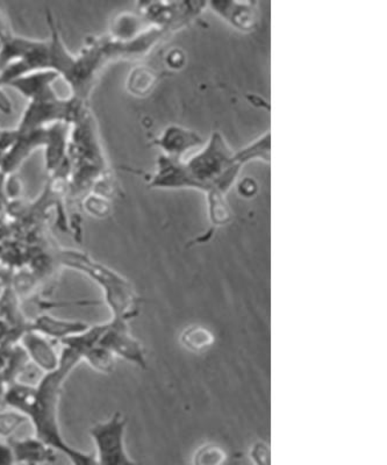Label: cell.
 Instances as JSON below:
<instances>
[{
  "label": "cell",
  "mask_w": 387,
  "mask_h": 465,
  "mask_svg": "<svg viewBox=\"0 0 387 465\" xmlns=\"http://www.w3.org/2000/svg\"><path fill=\"white\" fill-rule=\"evenodd\" d=\"M235 155L216 133L208 147L193 160L182 164L173 157H161L151 183L156 188L194 186L212 193H226L240 168Z\"/></svg>",
  "instance_id": "cell-1"
},
{
  "label": "cell",
  "mask_w": 387,
  "mask_h": 465,
  "mask_svg": "<svg viewBox=\"0 0 387 465\" xmlns=\"http://www.w3.org/2000/svg\"><path fill=\"white\" fill-rule=\"evenodd\" d=\"M56 74L40 72L24 74L7 82L5 86L19 91L27 99L28 104L15 132L19 134L55 124H66L72 126L79 119L89 114V103L72 97L60 98L54 91Z\"/></svg>",
  "instance_id": "cell-2"
},
{
  "label": "cell",
  "mask_w": 387,
  "mask_h": 465,
  "mask_svg": "<svg viewBox=\"0 0 387 465\" xmlns=\"http://www.w3.org/2000/svg\"><path fill=\"white\" fill-rule=\"evenodd\" d=\"M81 361L79 352L64 346L57 368L45 372L39 383L35 384V397L25 413L28 421L32 422L35 438L62 454L70 444L64 441L58 425V404L66 378Z\"/></svg>",
  "instance_id": "cell-3"
},
{
  "label": "cell",
  "mask_w": 387,
  "mask_h": 465,
  "mask_svg": "<svg viewBox=\"0 0 387 465\" xmlns=\"http://www.w3.org/2000/svg\"><path fill=\"white\" fill-rule=\"evenodd\" d=\"M66 161V194L73 201H82L99 182L110 178L91 112L70 126Z\"/></svg>",
  "instance_id": "cell-4"
},
{
  "label": "cell",
  "mask_w": 387,
  "mask_h": 465,
  "mask_svg": "<svg viewBox=\"0 0 387 465\" xmlns=\"http://www.w3.org/2000/svg\"><path fill=\"white\" fill-rule=\"evenodd\" d=\"M57 261L64 267L84 273L103 290L104 296L112 312V320L127 322L134 318L139 310V297L131 283L114 270L99 263L93 257L72 249H62L57 252Z\"/></svg>",
  "instance_id": "cell-5"
},
{
  "label": "cell",
  "mask_w": 387,
  "mask_h": 465,
  "mask_svg": "<svg viewBox=\"0 0 387 465\" xmlns=\"http://www.w3.org/2000/svg\"><path fill=\"white\" fill-rule=\"evenodd\" d=\"M126 420L120 413L112 415L106 421L97 422L91 427L99 465H137L129 458L124 447Z\"/></svg>",
  "instance_id": "cell-6"
},
{
  "label": "cell",
  "mask_w": 387,
  "mask_h": 465,
  "mask_svg": "<svg viewBox=\"0 0 387 465\" xmlns=\"http://www.w3.org/2000/svg\"><path fill=\"white\" fill-rule=\"evenodd\" d=\"M99 344L114 356L134 362L145 368L144 351L141 343L129 333L127 322L111 320L106 323Z\"/></svg>",
  "instance_id": "cell-7"
},
{
  "label": "cell",
  "mask_w": 387,
  "mask_h": 465,
  "mask_svg": "<svg viewBox=\"0 0 387 465\" xmlns=\"http://www.w3.org/2000/svg\"><path fill=\"white\" fill-rule=\"evenodd\" d=\"M15 464L45 465L55 463L57 451L35 438L8 439Z\"/></svg>",
  "instance_id": "cell-8"
},
{
  "label": "cell",
  "mask_w": 387,
  "mask_h": 465,
  "mask_svg": "<svg viewBox=\"0 0 387 465\" xmlns=\"http://www.w3.org/2000/svg\"><path fill=\"white\" fill-rule=\"evenodd\" d=\"M23 349L29 359L45 372L55 371L60 356L45 336L29 330L22 335Z\"/></svg>",
  "instance_id": "cell-9"
},
{
  "label": "cell",
  "mask_w": 387,
  "mask_h": 465,
  "mask_svg": "<svg viewBox=\"0 0 387 465\" xmlns=\"http://www.w3.org/2000/svg\"><path fill=\"white\" fill-rule=\"evenodd\" d=\"M89 327L87 323L82 322L56 319L51 317V315H41L31 323L29 330L36 331L45 338L60 340L62 342L64 340L83 333Z\"/></svg>",
  "instance_id": "cell-10"
},
{
  "label": "cell",
  "mask_w": 387,
  "mask_h": 465,
  "mask_svg": "<svg viewBox=\"0 0 387 465\" xmlns=\"http://www.w3.org/2000/svg\"><path fill=\"white\" fill-rule=\"evenodd\" d=\"M161 145L169 157L178 159L181 153H185L187 149L194 147L202 143L201 138L193 132L182 130L180 127H170L165 130L164 135L156 141Z\"/></svg>",
  "instance_id": "cell-11"
},
{
  "label": "cell",
  "mask_w": 387,
  "mask_h": 465,
  "mask_svg": "<svg viewBox=\"0 0 387 465\" xmlns=\"http://www.w3.org/2000/svg\"><path fill=\"white\" fill-rule=\"evenodd\" d=\"M212 6L237 28L252 29L255 26V8L252 3H213Z\"/></svg>",
  "instance_id": "cell-12"
},
{
  "label": "cell",
  "mask_w": 387,
  "mask_h": 465,
  "mask_svg": "<svg viewBox=\"0 0 387 465\" xmlns=\"http://www.w3.org/2000/svg\"><path fill=\"white\" fill-rule=\"evenodd\" d=\"M156 76L152 69L140 66L129 74L127 87L132 94L143 95L148 94L155 85Z\"/></svg>",
  "instance_id": "cell-13"
},
{
  "label": "cell",
  "mask_w": 387,
  "mask_h": 465,
  "mask_svg": "<svg viewBox=\"0 0 387 465\" xmlns=\"http://www.w3.org/2000/svg\"><path fill=\"white\" fill-rule=\"evenodd\" d=\"M83 360H85L95 371L108 373L114 371L115 356L97 343L85 352Z\"/></svg>",
  "instance_id": "cell-14"
},
{
  "label": "cell",
  "mask_w": 387,
  "mask_h": 465,
  "mask_svg": "<svg viewBox=\"0 0 387 465\" xmlns=\"http://www.w3.org/2000/svg\"><path fill=\"white\" fill-rule=\"evenodd\" d=\"M182 342L187 349L194 351H203L214 342L213 335L205 328L194 326L187 328L182 336Z\"/></svg>",
  "instance_id": "cell-15"
},
{
  "label": "cell",
  "mask_w": 387,
  "mask_h": 465,
  "mask_svg": "<svg viewBox=\"0 0 387 465\" xmlns=\"http://www.w3.org/2000/svg\"><path fill=\"white\" fill-rule=\"evenodd\" d=\"M226 462V451L215 444H205L199 448L193 459V465H224Z\"/></svg>",
  "instance_id": "cell-16"
},
{
  "label": "cell",
  "mask_w": 387,
  "mask_h": 465,
  "mask_svg": "<svg viewBox=\"0 0 387 465\" xmlns=\"http://www.w3.org/2000/svg\"><path fill=\"white\" fill-rule=\"evenodd\" d=\"M270 156V134H266L263 138L258 139L255 143L249 145L240 153H237L235 159L240 164L244 163L249 160L255 159V157H262V159L269 160Z\"/></svg>",
  "instance_id": "cell-17"
},
{
  "label": "cell",
  "mask_w": 387,
  "mask_h": 465,
  "mask_svg": "<svg viewBox=\"0 0 387 465\" xmlns=\"http://www.w3.org/2000/svg\"><path fill=\"white\" fill-rule=\"evenodd\" d=\"M208 202H210V215L212 223L214 225H224L231 220V213L228 211L223 193H208Z\"/></svg>",
  "instance_id": "cell-18"
},
{
  "label": "cell",
  "mask_w": 387,
  "mask_h": 465,
  "mask_svg": "<svg viewBox=\"0 0 387 465\" xmlns=\"http://www.w3.org/2000/svg\"><path fill=\"white\" fill-rule=\"evenodd\" d=\"M108 199L110 198L91 193L82 199V203L87 213L94 215V217L104 218L111 211V203Z\"/></svg>",
  "instance_id": "cell-19"
},
{
  "label": "cell",
  "mask_w": 387,
  "mask_h": 465,
  "mask_svg": "<svg viewBox=\"0 0 387 465\" xmlns=\"http://www.w3.org/2000/svg\"><path fill=\"white\" fill-rule=\"evenodd\" d=\"M27 421L26 415L16 412V411L0 413V436L10 438L20 426Z\"/></svg>",
  "instance_id": "cell-20"
},
{
  "label": "cell",
  "mask_w": 387,
  "mask_h": 465,
  "mask_svg": "<svg viewBox=\"0 0 387 465\" xmlns=\"http://www.w3.org/2000/svg\"><path fill=\"white\" fill-rule=\"evenodd\" d=\"M64 454L69 459L70 463L73 465H99L95 455L76 450V448L72 446H69L68 450H66Z\"/></svg>",
  "instance_id": "cell-21"
},
{
  "label": "cell",
  "mask_w": 387,
  "mask_h": 465,
  "mask_svg": "<svg viewBox=\"0 0 387 465\" xmlns=\"http://www.w3.org/2000/svg\"><path fill=\"white\" fill-rule=\"evenodd\" d=\"M251 459L255 465H270L269 447L262 442L253 444L251 450Z\"/></svg>",
  "instance_id": "cell-22"
},
{
  "label": "cell",
  "mask_w": 387,
  "mask_h": 465,
  "mask_svg": "<svg viewBox=\"0 0 387 465\" xmlns=\"http://www.w3.org/2000/svg\"><path fill=\"white\" fill-rule=\"evenodd\" d=\"M0 465H15L14 454L7 443L0 442Z\"/></svg>",
  "instance_id": "cell-23"
},
{
  "label": "cell",
  "mask_w": 387,
  "mask_h": 465,
  "mask_svg": "<svg viewBox=\"0 0 387 465\" xmlns=\"http://www.w3.org/2000/svg\"><path fill=\"white\" fill-rule=\"evenodd\" d=\"M11 28L8 26L5 16H4L2 10H0V41L5 39L8 35H12Z\"/></svg>",
  "instance_id": "cell-24"
},
{
  "label": "cell",
  "mask_w": 387,
  "mask_h": 465,
  "mask_svg": "<svg viewBox=\"0 0 387 465\" xmlns=\"http://www.w3.org/2000/svg\"><path fill=\"white\" fill-rule=\"evenodd\" d=\"M240 189L243 194H247V191L249 190V196H252V194H253V189H255V185H253V183L251 180H249V185L245 184L244 181L243 184H241Z\"/></svg>",
  "instance_id": "cell-25"
}]
</instances>
